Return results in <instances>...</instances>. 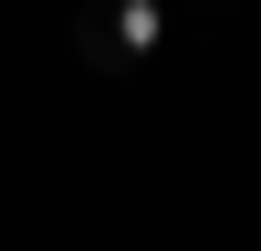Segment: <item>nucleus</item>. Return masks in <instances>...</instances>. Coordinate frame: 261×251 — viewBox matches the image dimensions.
<instances>
[{
  "mask_svg": "<svg viewBox=\"0 0 261 251\" xmlns=\"http://www.w3.org/2000/svg\"><path fill=\"white\" fill-rule=\"evenodd\" d=\"M167 42V0H84L73 11V63L84 73H136Z\"/></svg>",
  "mask_w": 261,
  "mask_h": 251,
  "instance_id": "nucleus-1",
  "label": "nucleus"
}]
</instances>
